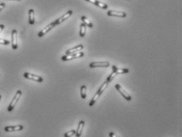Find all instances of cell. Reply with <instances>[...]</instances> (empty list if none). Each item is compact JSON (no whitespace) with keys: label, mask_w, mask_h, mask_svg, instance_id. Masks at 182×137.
<instances>
[{"label":"cell","mask_w":182,"mask_h":137,"mask_svg":"<svg viewBox=\"0 0 182 137\" xmlns=\"http://www.w3.org/2000/svg\"><path fill=\"white\" fill-rule=\"evenodd\" d=\"M14 1H20V0H14Z\"/></svg>","instance_id":"27"},{"label":"cell","mask_w":182,"mask_h":137,"mask_svg":"<svg viewBox=\"0 0 182 137\" xmlns=\"http://www.w3.org/2000/svg\"><path fill=\"white\" fill-rule=\"evenodd\" d=\"M85 1H87V2H89V3H91L94 4V5H96V6L100 7V8H102V9H104V10H106V9H107V8H108V6H107L106 4L103 3H102V2H99V1H98V0H85Z\"/></svg>","instance_id":"12"},{"label":"cell","mask_w":182,"mask_h":137,"mask_svg":"<svg viewBox=\"0 0 182 137\" xmlns=\"http://www.w3.org/2000/svg\"><path fill=\"white\" fill-rule=\"evenodd\" d=\"M81 20H82V21H83V23L86 26H88L89 28H92V27H93V24H92V23L88 19V18H87V17L85 16L81 17Z\"/></svg>","instance_id":"18"},{"label":"cell","mask_w":182,"mask_h":137,"mask_svg":"<svg viewBox=\"0 0 182 137\" xmlns=\"http://www.w3.org/2000/svg\"><path fill=\"white\" fill-rule=\"evenodd\" d=\"M29 25L35 24V11L33 9H30L29 10Z\"/></svg>","instance_id":"16"},{"label":"cell","mask_w":182,"mask_h":137,"mask_svg":"<svg viewBox=\"0 0 182 137\" xmlns=\"http://www.w3.org/2000/svg\"><path fill=\"white\" fill-rule=\"evenodd\" d=\"M109 136H110V137H118L117 136V135H115L114 132H110V133H109Z\"/></svg>","instance_id":"24"},{"label":"cell","mask_w":182,"mask_h":137,"mask_svg":"<svg viewBox=\"0 0 182 137\" xmlns=\"http://www.w3.org/2000/svg\"><path fill=\"white\" fill-rule=\"evenodd\" d=\"M84 121H80L79 122V124H78V126H77V129L76 131V136L77 137H80L81 136V134H82V132H83V129H84Z\"/></svg>","instance_id":"15"},{"label":"cell","mask_w":182,"mask_h":137,"mask_svg":"<svg viewBox=\"0 0 182 137\" xmlns=\"http://www.w3.org/2000/svg\"><path fill=\"white\" fill-rule=\"evenodd\" d=\"M23 76L26 79L34 80V81H36V82H39V83H42L43 81V78L42 77L39 76V75L30 74V73H25V74H23Z\"/></svg>","instance_id":"5"},{"label":"cell","mask_w":182,"mask_h":137,"mask_svg":"<svg viewBox=\"0 0 182 137\" xmlns=\"http://www.w3.org/2000/svg\"><path fill=\"white\" fill-rule=\"evenodd\" d=\"M112 70L114 72L116 75H119V74H128L129 72V70L128 69H118V67L115 66V65H113L112 66Z\"/></svg>","instance_id":"14"},{"label":"cell","mask_w":182,"mask_h":137,"mask_svg":"<svg viewBox=\"0 0 182 137\" xmlns=\"http://www.w3.org/2000/svg\"><path fill=\"white\" fill-rule=\"evenodd\" d=\"M72 14H73V11H72V10H69V11H67V12L65 13V14H63L62 16L60 17L59 18H58L56 21H54V25L56 26V25H60L61 23H62L63 21H65L66 20H67L70 17L72 16Z\"/></svg>","instance_id":"6"},{"label":"cell","mask_w":182,"mask_h":137,"mask_svg":"<svg viewBox=\"0 0 182 137\" xmlns=\"http://www.w3.org/2000/svg\"><path fill=\"white\" fill-rule=\"evenodd\" d=\"M0 44L9 45L10 44V41L7 40V39H0Z\"/></svg>","instance_id":"22"},{"label":"cell","mask_w":182,"mask_h":137,"mask_svg":"<svg viewBox=\"0 0 182 137\" xmlns=\"http://www.w3.org/2000/svg\"><path fill=\"white\" fill-rule=\"evenodd\" d=\"M6 7V4L4 3H0V11L3 9L4 7Z\"/></svg>","instance_id":"23"},{"label":"cell","mask_w":182,"mask_h":137,"mask_svg":"<svg viewBox=\"0 0 182 137\" xmlns=\"http://www.w3.org/2000/svg\"><path fill=\"white\" fill-rule=\"evenodd\" d=\"M117 75H116V74H115L114 72V71H112V73L110 74V75L109 76L108 78H107V80H106V81L108 82V83H110V82H111V80L114 78L115 77H116Z\"/></svg>","instance_id":"21"},{"label":"cell","mask_w":182,"mask_h":137,"mask_svg":"<svg viewBox=\"0 0 182 137\" xmlns=\"http://www.w3.org/2000/svg\"><path fill=\"white\" fill-rule=\"evenodd\" d=\"M85 33H86V25L82 23L80 24V37H84L85 35Z\"/></svg>","instance_id":"17"},{"label":"cell","mask_w":182,"mask_h":137,"mask_svg":"<svg viewBox=\"0 0 182 137\" xmlns=\"http://www.w3.org/2000/svg\"><path fill=\"white\" fill-rule=\"evenodd\" d=\"M108 84H109V83L107 82V81H105L104 83L102 84V86L100 87L99 89H98V91L96 92V95L94 96V97H93L92 99V100H91V102H89L90 106H92L94 105L95 103H96V101L98 100V99H99V97H100V96L102 95V93L104 92V90H105L106 88H107Z\"/></svg>","instance_id":"1"},{"label":"cell","mask_w":182,"mask_h":137,"mask_svg":"<svg viewBox=\"0 0 182 137\" xmlns=\"http://www.w3.org/2000/svg\"><path fill=\"white\" fill-rule=\"evenodd\" d=\"M107 15L110 17H125L126 13L122 11H116V10H109L107 12Z\"/></svg>","instance_id":"9"},{"label":"cell","mask_w":182,"mask_h":137,"mask_svg":"<svg viewBox=\"0 0 182 137\" xmlns=\"http://www.w3.org/2000/svg\"><path fill=\"white\" fill-rule=\"evenodd\" d=\"M84 48V46L82 44H79L74 47L73 48H70L67 51H66V54H74V53H77V52H79V51L82 50Z\"/></svg>","instance_id":"13"},{"label":"cell","mask_w":182,"mask_h":137,"mask_svg":"<svg viewBox=\"0 0 182 137\" xmlns=\"http://www.w3.org/2000/svg\"><path fill=\"white\" fill-rule=\"evenodd\" d=\"M54 26H55V25H54V22H52V23H51V24H49V25H48L45 27L44 29H42L41 31L39 32V33H38V36H39V37H43V35H44L45 34H47V33H48V32H49V31H51V29H53Z\"/></svg>","instance_id":"11"},{"label":"cell","mask_w":182,"mask_h":137,"mask_svg":"<svg viewBox=\"0 0 182 137\" xmlns=\"http://www.w3.org/2000/svg\"><path fill=\"white\" fill-rule=\"evenodd\" d=\"M1 100H2V96L0 95V102H1Z\"/></svg>","instance_id":"26"},{"label":"cell","mask_w":182,"mask_h":137,"mask_svg":"<svg viewBox=\"0 0 182 137\" xmlns=\"http://www.w3.org/2000/svg\"><path fill=\"white\" fill-rule=\"evenodd\" d=\"M115 88H116V90L118 91V92L120 93L121 95V96H123V98L125 99V100H127V101H131L132 100V97L131 96L128 94L126 91H125L122 87L120 85V84H115Z\"/></svg>","instance_id":"4"},{"label":"cell","mask_w":182,"mask_h":137,"mask_svg":"<svg viewBox=\"0 0 182 137\" xmlns=\"http://www.w3.org/2000/svg\"><path fill=\"white\" fill-rule=\"evenodd\" d=\"M75 134H76V130H71L70 132H67L66 133H65L64 137H72Z\"/></svg>","instance_id":"20"},{"label":"cell","mask_w":182,"mask_h":137,"mask_svg":"<svg viewBox=\"0 0 182 137\" xmlns=\"http://www.w3.org/2000/svg\"><path fill=\"white\" fill-rule=\"evenodd\" d=\"M21 95H22L21 91V90H18V91L16 92V94L14 95L13 99H12V101L10 102V105H9L8 108H7L8 112H11L12 110H13V109H14V107L16 106L17 103L18 102V100H19L20 98H21Z\"/></svg>","instance_id":"2"},{"label":"cell","mask_w":182,"mask_h":137,"mask_svg":"<svg viewBox=\"0 0 182 137\" xmlns=\"http://www.w3.org/2000/svg\"><path fill=\"white\" fill-rule=\"evenodd\" d=\"M84 56V53L80 51V52H77V53H74V54H66L64 56L62 57V60L64 61H67L73 60V59H76V58H79V57H82Z\"/></svg>","instance_id":"3"},{"label":"cell","mask_w":182,"mask_h":137,"mask_svg":"<svg viewBox=\"0 0 182 137\" xmlns=\"http://www.w3.org/2000/svg\"><path fill=\"white\" fill-rule=\"evenodd\" d=\"M86 90L87 88L85 85H82L80 87V96L83 99H86Z\"/></svg>","instance_id":"19"},{"label":"cell","mask_w":182,"mask_h":137,"mask_svg":"<svg viewBox=\"0 0 182 137\" xmlns=\"http://www.w3.org/2000/svg\"><path fill=\"white\" fill-rule=\"evenodd\" d=\"M24 126L21 124L18 125H8L4 128V131L7 132H19V131L23 130Z\"/></svg>","instance_id":"7"},{"label":"cell","mask_w":182,"mask_h":137,"mask_svg":"<svg viewBox=\"0 0 182 137\" xmlns=\"http://www.w3.org/2000/svg\"><path fill=\"white\" fill-rule=\"evenodd\" d=\"M11 44H12V48L13 50L17 49V32L16 29L12 30L11 32Z\"/></svg>","instance_id":"8"},{"label":"cell","mask_w":182,"mask_h":137,"mask_svg":"<svg viewBox=\"0 0 182 137\" xmlns=\"http://www.w3.org/2000/svg\"><path fill=\"white\" fill-rule=\"evenodd\" d=\"M90 68H97V67H108L110 66V62L108 61H94L90 63Z\"/></svg>","instance_id":"10"},{"label":"cell","mask_w":182,"mask_h":137,"mask_svg":"<svg viewBox=\"0 0 182 137\" xmlns=\"http://www.w3.org/2000/svg\"><path fill=\"white\" fill-rule=\"evenodd\" d=\"M4 27H5V25H3V24H1V25H0V32L3 30Z\"/></svg>","instance_id":"25"}]
</instances>
